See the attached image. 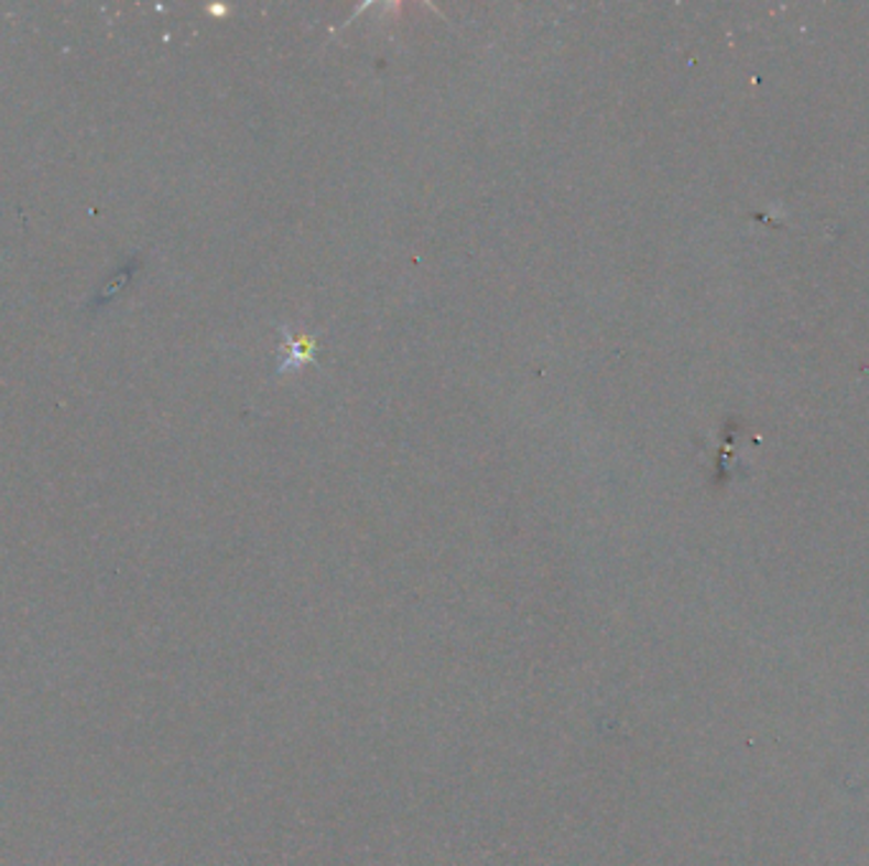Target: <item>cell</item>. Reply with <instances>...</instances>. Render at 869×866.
<instances>
[{
    "mask_svg": "<svg viewBox=\"0 0 869 866\" xmlns=\"http://www.w3.org/2000/svg\"><path fill=\"white\" fill-rule=\"evenodd\" d=\"M283 331V346H280V361H278V374H287V371H297L303 364L316 359V341L308 336H295L290 333L287 328H280Z\"/></svg>",
    "mask_w": 869,
    "mask_h": 866,
    "instance_id": "6da1fadb",
    "label": "cell"
}]
</instances>
